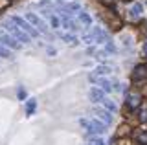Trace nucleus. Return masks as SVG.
I'll return each mask as SVG.
<instances>
[{"instance_id": "f257e3e1", "label": "nucleus", "mask_w": 147, "mask_h": 145, "mask_svg": "<svg viewBox=\"0 0 147 145\" xmlns=\"http://www.w3.org/2000/svg\"><path fill=\"white\" fill-rule=\"evenodd\" d=\"M79 123H81V127L83 129H86V132H90V134H103L105 130V123H101V121H98V119H79Z\"/></svg>"}, {"instance_id": "f03ea898", "label": "nucleus", "mask_w": 147, "mask_h": 145, "mask_svg": "<svg viewBox=\"0 0 147 145\" xmlns=\"http://www.w3.org/2000/svg\"><path fill=\"white\" fill-rule=\"evenodd\" d=\"M101 19L105 20V24L109 26L112 31H118V30H121V26H123V22L121 19L116 15V13H112V11H105L103 15H101Z\"/></svg>"}, {"instance_id": "7ed1b4c3", "label": "nucleus", "mask_w": 147, "mask_h": 145, "mask_svg": "<svg viewBox=\"0 0 147 145\" xmlns=\"http://www.w3.org/2000/svg\"><path fill=\"white\" fill-rule=\"evenodd\" d=\"M11 22H13V24H17V28L22 30V31L28 35V37H35V35L39 33V31H37L33 26H30L24 19H20V17H11Z\"/></svg>"}, {"instance_id": "20e7f679", "label": "nucleus", "mask_w": 147, "mask_h": 145, "mask_svg": "<svg viewBox=\"0 0 147 145\" xmlns=\"http://www.w3.org/2000/svg\"><path fill=\"white\" fill-rule=\"evenodd\" d=\"M26 22H30L31 26H35V30H39L40 33H46V31H48V28H46V24H44V20L39 19L35 13H26Z\"/></svg>"}, {"instance_id": "39448f33", "label": "nucleus", "mask_w": 147, "mask_h": 145, "mask_svg": "<svg viewBox=\"0 0 147 145\" xmlns=\"http://www.w3.org/2000/svg\"><path fill=\"white\" fill-rule=\"evenodd\" d=\"M142 97L138 92H127V97H125V105L131 108V110H136L138 107H140V103H142Z\"/></svg>"}, {"instance_id": "423d86ee", "label": "nucleus", "mask_w": 147, "mask_h": 145, "mask_svg": "<svg viewBox=\"0 0 147 145\" xmlns=\"http://www.w3.org/2000/svg\"><path fill=\"white\" fill-rule=\"evenodd\" d=\"M132 81L134 83H144V81H147V64H138L132 70Z\"/></svg>"}, {"instance_id": "0eeeda50", "label": "nucleus", "mask_w": 147, "mask_h": 145, "mask_svg": "<svg viewBox=\"0 0 147 145\" xmlns=\"http://www.w3.org/2000/svg\"><path fill=\"white\" fill-rule=\"evenodd\" d=\"M6 28H7L9 31H11V33L15 35V37H17L18 40H20V42H30V37H28V35H26L22 30H18L17 26L13 24V22H7V24H6Z\"/></svg>"}, {"instance_id": "6e6552de", "label": "nucleus", "mask_w": 147, "mask_h": 145, "mask_svg": "<svg viewBox=\"0 0 147 145\" xmlns=\"http://www.w3.org/2000/svg\"><path fill=\"white\" fill-rule=\"evenodd\" d=\"M94 116H96V119H101V123H105V125L112 123V114L109 110H105V108H94Z\"/></svg>"}, {"instance_id": "1a4fd4ad", "label": "nucleus", "mask_w": 147, "mask_h": 145, "mask_svg": "<svg viewBox=\"0 0 147 145\" xmlns=\"http://www.w3.org/2000/svg\"><path fill=\"white\" fill-rule=\"evenodd\" d=\"M63 11H64V15L72 17V15H76V13L83 11V7H81L79 2H66V4L63 6Z\"/></svg>"}, {"instance_id": "9d476101", "label": "nucleus", "mask_w": 147, "mask_h": 145, "mask_svg": "<svg viewBox=\"0 0 147 145\" xmlns=\"http://www.w3.org/2000/svg\"><path fill=\"white\" fill-rule=\"evenodd\" d=\"M0 46H7L11 50H20V44L13 37H9V35H0Z\"/></svg>"}, {"instance_id": "9b49d317", "label": "nucleus", "mask_w": 147, "mask_h": 145, "mask_svg": "<svg viewBox=\"0 0 147 145\" xmlns=\"http://www.w3.org/2000/svg\"><path fill=\"white\" fill-rule=\"evenodd\" d=\"M90 35H92V40H94V42H98V44L107 42V33H105L103 30H99V28H96Z\"/></svg>"}, {"instance_id": "f8f14e48", "label": "nucleus", "mask_w": 147, "mask_h": 145, "mask_svg": "<svg viewBox=\"0 0 147 145\" xmlns=\"http://www.w3.org/2000/svg\"><path fill=\"white\" fill-rule=\"evenodd\" d=\"M88 96H90V99L94 103H101V99H105V92L101 88H98V87H94V88H90V92H88Z\"/></svg>"}, {"instance_id": "ddd939ff", "label": "nucleus", "mask_w": 147, "mask_h": 145, "mask_svg": "<svg viewBox=\"0 0 147 145\" xmlns=\"http://www.w3.org/2000/svg\"><path fill=\"white\" fill-rule=\"evenodd\" d=\"M129 11H131V19H140L144 13V6H142V2H134Z\"/></svg>"}, {"instance_id": "4468645a", "label": "nucleus", "mask_w": 147, "mask_h": 145, "mask_svg": "<svg viewBox=\"0 0 147 145\" xmlns=\"http://www.w3.org/2000/svg\"><path fill=\"white\" fill-rule=\"evenodd\" d=\"M138 119L142 123H147V101H142L138 107Z\"/></svg>"}, {"instance_id": "2eb2a0df", "label": "nucleus", "mask_w": 147, "mask_h": 145, "mask_svg": "<svg viewBox=\"0 0 147 145\" xmlns=\"http://www.w3.org/2000/svg\"><path fill=\"white\" fill-rule=\"evenodd\" d=\"M107 74H112V68H110V66H98L96 72L90 74V75H94V77H101V75H107Z\"/></svg>"}, {"instance_id": "dca6fc26", "label": "nucleus", "mask_w": 147, "mask_h": 145, "mask_svg": "<svg viewBox=\"0 0 147 145\" xmlns=\"http://www.w3.org/2000/svg\"><path fill=\"white\" fill-rule=\"evenodd\" d=\"M136 142L138 145H147V129H140L136 132Z\"/></svg>"}, {"instance_id": "f3484780", "label": "nucleus", "mask_w": 147, "mask_h": 145, "mask_svg": "<svg viewBox=\"0 0 147 145\" xmlns=\"http://www.w3.org/2000/svg\"><path fill=\"white\" fill-rule=\"evenodd\" d=\"M77 17H79V22L85 26V28H88V26H90V17L86 15L85 11H79V13H77Z\"/></svg>"}, {"instance_id": "a211bd4d", "label": "nucleus", "mask_w": 147, "mask_h": 145, "mask_svg": "<svg viewBox=\"0 0 147 145\" xmlns=\"http://www.w3.org/2000/svg\"><path fill=\"white\" fill-rule=\"evenodd\" d=\"M63 24H64V28H66V30H70V31H76V30H77V22L74 20V19H68V17H66Z\"/></svg>"}, {"instance_id": "6ab92c4d", "label": "nucleus", "mask_w": 147, "mask_h": 145, "mask_svg": "<svg viewBox=\"0 0 147 145\" xmlns=\"http://www.w3.org/2000/svg\"><path fill=\"white\" fill-rule=\"evenodd\" d=\"M101 103H103L105 110H109V112H114V110H116V103L110 101V99H101Z\"/></svg>"}, {"instance_id": "aec40b11", "label": "nucleus", "mask_w": 147, "mask_h": 145, "mask_svg": "<svg viewBox=\"0 0 147 145\" xmlns=\"http://www.w3.org/2000/svg\"><path fill=\"white\" fill-rule=\"evenodd\" d=\"M35 107H37V101H35V99H30V101L26 103V114L31 116L35 112Z\"/></svg>"}, {"instance_id": "412c9836", "label": "nucleus", "mask_w": 147, "mask_h": 145, "mask_svg": "<svg viewBox=\"0 0 147 145\" xmlns=\"http://www.w3.org/2000/svg\"><path fill=\"white\" fill-rule=\"evenodd\" d=\"M63 39H64V42H66V44H72V46H77V39L74 37L72 33H66V35H63Z\"/></svg>"}, {"instance_id": "4be33fe9", "label": "nucleus", "mask_w": 147, "mask_h": 145, "mask_svg": "<svg viewBox=\"0 0 147 145\" xmlns=\"http://www.w3.org/2000/svg\"><path fill=\"white\" fill-rule=\"evenodd\" d=\"M129 130H131V127H129V125H121V127H119V130L116 132V136H118V138H121L123 134H129Z\"/></svg>"}, {"instance_id": "5701e85b", "label": "nucleus", "mask_w": 147, "mask_h": 145, "mask_svg": "<svg viewBox=\"0 0 147 145\" xmlns=\"http://www.w3.org/2000/svg\"><path fill=\"white\" fill-rule=\"evenodd\" d=\"M50 24H52L53 28H59V26H61V20H59V17H57V15H50Z\"/></svg>"}, {"instance_id": "b1692460", "label": "nucleus", "mask_w": 147, "mask_h": 145, "mask_svg": "<svg viewBox=\"0 0 147 145\" xmlns=\"http://www.w3.org/2000/svg\"><path fill=\"white\" fill-rule=\"evenodd\" d=\"M11 53H9V50H6L4 46H0V57H4V59H7Z\"/></svg>"}, {"instance_id": "393cba45", "label": "nucleus", "mask_w": 147, "mask_h": 145, "mask_svg": "<svg viewBox=\"0 0 147 145\" xmlns=\"http://www.w3.org/2000/svg\"><path fill=\"white\" fill-rule=\"evenodd\" d=\"M107 52L109 53H116V46H114L112 42H107Z\"/></svg>"}, {"instance_id": "a878e982", "label": "nucleus", "mask_w": 147, "mask_h": 145, "mask_svg": "<svg viewBox=\"0 0 147 145\" xmlns=\"http://www.w3.org/2000/svg\"><path fill=\"white\" fill-rule=\"evenodd\" d=\"M24 97H26V90L24 88H18V99H20V101H24Z\"/></svg>"}, {"instance_id": "bb28decb", "label": "nucleus", "mask_w": 147, "mask_h": 145, "mask_svg": "<svg viewBox=\"0 0 147 145\" xmlns=\"http://www.w3.org/2000/svg\"><path fill=\"white\" fill-rule=\"evenodd\" d=\"M99 2L103 4V6H107V7H109V6H112V4H114V0H99Z\"/></svg>"}, {"instance_id": "cd10ccee", "label": "nucleus", "mask_w": 147, "mask_h": 145, "mask_svg": "<svg viewBox=\"0 0 147 145\" xmlns=\"http://www.w3.org/2000/svg\"><path fill=\"white\" fill-rule=\"evenodd\" d=\"M92 145H103V140H101V138H96V140H92Z\"/></svg>"}, {"instance_id": "c85d7f7f", "label": "nucleus", "mask_w": 147, "mask_h": 145, "mask_svg": "<svg viewBox=\"0 0 147 145\" xmlns=\"http://www.w3.org/2000/svg\"><path fill=\"white\" fill-rule=\"evenodd\" d=\"M123 44H125V46H131V39H129V37H123Z\"/></svg>"}, {"instance_id": "c756f323", "label": "nucleus", "mask_w": 147, "mask_h": 145, "mask_svg": "<svg viewBox=\"0 0 147 145\" xmlns=\"http://www.w3.org/2000/svg\"><path fill=\"white\" fill-rule=\"evenodd\" d=\"M142 50H144V55L147 57V39H145V42H144V46H142Z\"/></svg>"}]
</instances>
